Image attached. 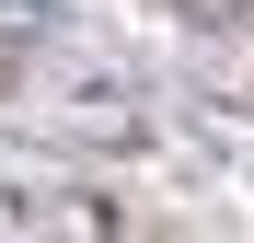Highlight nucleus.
I'll return each instance as SVG.
<instances>
[{
  "instance_id": "obj_1",
  "label": "nucleus",
  "mask_w": 254,
  "mask_h": 243,
  "mask_svg": "<svg viewBox=\"0 0 254 243\" xmlns=\"http://www.w3.org/2000/svg\"><path fill=\"white\" fill-rule=\"evenodd\" d=\"M35 232H58V243H93L104 220H93V209H58V220H47V209H35Z\"/></svg>"
}]
</instances>
